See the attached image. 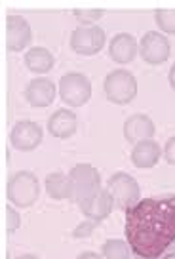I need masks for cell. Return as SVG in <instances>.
Returning <instances> with one entry per match:
<instances>
[{
	"instance_id": "cell-11",
	"label": "cell",
	"mask_w": 175,
	"mask_h": 259,
	"mask_svg": "<svg viewBox=\"0 0 175 259\" xmlns=\"http://www.w3.org/2000/svg\"><path fill=\"white\" fill-rule=\"evenodd\" d=\"M32 38L31 25L25 17L10 16L6 19V46L10 52H21Z\"/></svg>"
},
{
	"instance_id": "cell-10",
	"label": "cell",
	"mask_w": 175,
	"mask_h": 259,
	"mask_svg": "<svg viewBox=\"0 0 175 259\" xmlns=\"http://www.w3.org/2000/svg\"><path fill=\"white\" fill-rule=\"evenodd\" d=\"M80 210L86 215V219L97 221L101 223L103 219H107L114 210V200H112L111 193L107 189H99L92 198H88L84 202H80Z\"/></svg>"
},
{
	"instance_id": "cell-20",
	"label": "cell",
	"mask_w": 175,
	"mask_h": 259,
	"mask_svg": "<svg viewBox=\"0 0 175 259\" xmlns=\"http://www.w3.org/2000/svg\"><path fill=\"white\" fill-rule=\"evenodd\" d=\"M154 19H156V25L162 32L175 34V10L158 8L154 12Z\"/></svg>"
},
{
	"instance_id": "cell-22",
	"label": "cell",
	"mask_w": 175,
	"mask_h": 259,
	"mask_svg": "<svg viewBox=\"0 0 175 259\" xmlns=\"http://www.w3.org/2000/svg\"><path fill=\"white\" fill-rule=\"evenodd\" d=\"M99 225L97 221H92V219H86V221H82L74 231H72V236L74 238H84V236H90L94 231H96V227Z\"/></svg>"
},
{
	"instance_id": "cell-5",
	"label": "cell",
	"mask_w": 175,
	"mask_h": 259,
	"mask_svg": "<svg viewBox=\"0 0 175 259\" xmlns=\"http://www.w3.org/2000/svg\"><path fill=\"white\" fill-rule=\"evenodd\" d=\"M69 178L72 181V202H84L101 189V174L92 164H76Z\"/></svg>"
},
{
	"instance_id": "cell-17",
	"label": "cell",
	"mask_w": 175,
	"mask_h": 259,
	"mask_svg": "<svg viewBox=\"0 0 175 259\" xmlns=\"http://www.w3.org/2000/svg\"><path fill=\"white\" fill-rule=\"evenodd\" d=\"M44 187H46L50 198H56V200H71L72 198V181L69 174H63V171L48 174L44 179Z\"/></svg>"
},
{
	"instance_id": "cell-1",
	"label": "cell",
	"mask_w": 175,
	"mask_h": 259,
	"mask_svg": "<svg viewBox=\"0 0 175 259\" xmlns=\"http://www.w3.org/2000/svg\"><path fill=\"white\" fill-rule=\"evenodd\" d=\"M126 242L139 259H175V194L145 198L126 211Z\"/></svg>"
},
{
	"instance_id": "cell-4",
	"label": "cell",
	"mask_w": 175,
	"mask_h": 259,
	"mask_svg": "<svg viewBox=\"0 0 175 259\" xmlns=\"http://www.w3.org/2000/svg\"><path fill=\"white\" fill-rule=\"evenodd\" d=\"M107 191L111 193L114 206L122 211H127L141 200V189L137 181L126 171H116L109 178Z\"/></svg>"
},
{
	"instance_id": "cell-23",
	"label": "cell",
	"mask_w": 175,
	"mask_h": 259,
	"mask_svg": "<svg viewBox=\"0 0 175 259\" xmlns=\"http://www.w3.org/2000/svg\"><path fill=\"white\" fill-rule=\"evenodd\" d=\"M6 221H8L10 233H16L17 229H19V225H21V218H19V213H17L16 210H12V208L6 210Z\"/></svg>"
},
{
	"instance_id": "cell-12",
	"label": "cell",
	"mask_w": 175,
	"mask_h": 259,
	"mask_svg": "<svg viewBox=\"0 0 175 259\" xmlns=\"http://www.w3.org/2000/svg\"><path fill=\"white\" fill-rule=\"evenodd\" d=\"M56 82L50 78H32L27 88H25V99L29 101L31 107L42 109V107H50L56 99Z\"/></svg>"
},
{
	"instance_id": "cell-13",
	"label": "cell",
	"mask_w": 175,
	"mask_h": 259,
	"mask_svg": "<svg viewBox=\"0 0 175 259\" xmlns=\"http://www.w3.org/2000/svg\"><path fill=\"white\" fill-rule=\"evenodd\" d=\"M154 122L151 116L143 113L132 114L126 122H124V138L129 143H139L145 139H152L154 136Z\"/></svg>"
},
{
	"instance_id": "cell-16",
	"label": "cell",
	"mask_w": 175,
	"mask_h": 259,
	"mask_svg": "<svg viewBox=\"0 0 175 259\" xmlns=\"http://www.w3.org/2000/svg\"><path fill=\"white\" fill-rule=\"evenodd\" d=\"M160 156H162V149L154 139L139 141L132 149V162H134V166L141 168V170H149L152 166H156Z\"/></svg>"
},
{
	"instance_id": "cell-7",
	"label": "cell",
	"mask_w": 175,
	"mask_h": 259,
	"mask_svg": "<svg viewBox=\"0 0 175 259\" xmlns=\"http://www.w3.org/2000/svg\"><path fill=\"white\" fill-rule=\"evenodd\" d=\"M107 34L97 25H80L71 34V48L80 56H96L105 46Z\"/></svg>"
},
{
	"instance_id": "cell-25",
	"label": "cell",
	"mask_w": 175,
	"mask_h": 259,
	"mask_svg": "<svg viewBox=\"0 0 175 259\" xmlns=\"http://www.w3.org/2000/svg\"><path fill=\"white\" fill-rule=\"evenodd\" d=\"M76 259H103L101 253H96V251H84V253H80Z\"/></svg>"
},
{
	"instance_id": "cell-9",
	"label": "cell",
	"mask_w": 175,
	"mask_h": 259,
	"mask_svg": "<svg viewBox=\"0 0 175 259\" xmlns=\"http://www.w3.org/2000/svg\"><path fill=\"white\" fill-rule=\"evenodd\" d=\"M42 138H44V132L40 128V124L32 120H19L12 128L10 143L17 151H34L42 143Z\"/></svg>"
},
{
	"instance_id": "cell-14",
	"label": "cell",
	"mask_w": 175,
	"mask_h": 259,
	"mask_svg": "<svg viewBox=\"0 0 175 259\" xmlns=\"http://www.w3.org/2000/svg\"><path fill=\"white\" fill-rule=\"evenodd\" d=\"M139 44H137L136 36L129 32H118L109 44V56L112 61L116 63H132L136 57Z\"/></svg>"
},
{
	"instance_id": "cell-24",
	"label": "cell",
	"mask_w": 175,
	"mask_h": 259,
	"mask_svg": "<svg viewBox=\"0 0 175 259\" xmlns=\"http://www.w3.org/2000/svg\"><path fill=\"white\" fill-rule=\"evenodd\" d=\"M164 158L175 166V136L167 139L166 145H164Z\"/></svg>"
},
{
	"instance_id": "cell-21",
	"label": "cell",
	"mask_w": 175,
	"mask_h": 259,
	"mask_svg": "<svg viewBox=\"0 0 175 259\" xmlns=\"http://www.w3.org/2000/svg\"><path fill=\"white\" fill-rule=\"evenodd\" d=\"M72 14H74V17L78 19L82 25H94L99 19V17L103 16V10H72Z\"/></svg>"
},
{
	"instance_id": "cell-15",
	"label": "cell",
	"mask_w": 175,
	"mask_h": 259,
	"mask_svg": "<svg viewBox=\"0 0 175 259\" xmlns=\"http://www.w3.org/2000/svg\"><path fill=\"white\" fill-rule=\"evenodd\" d=\"M76 126H78V120L71 109H57L48 120V132L56 139L71 138L76 132Z\"/></svg>"
},
{
	"instance_id": "cell-27",
	"label": "cell",
	"mask_w": 175,
	"mask_h": 259,
	"mask_svg": "<svg viewBox=\"0 0 175 259\" xmlns=\"http://www.w3.org/2000/svg\"><path fill=\"white\" fill-rule=\"evenodd\" d=\"M16 259H38L36 255H32V253H25V255H19V257Z\"/></svg>"
},
{
	"instance_id": "cell-26",
	"label": "cell",
	"mask_w": 175,
	"mask_h": 259,
	"mask_svg": "<svg viewBox=\"0 0 175 259\" xmlns=\"http://www.w3.org/2000/svg\"><path fill=\"white\" fill-rule=\"evenodd\" d=\"M167 80H169V86L175 90V63L171 65V69H169V73H167Z\"/></svg>"
},
{
	"instance_id": "cell-2",
	"label": "cell",
	"mask_w": 175,
	"mask_h": 259,
	"mask_svg": "<svg viewBox=\"0 0 175 259\" xmlns=\"http://www.w3.org/2000/svg\"><path fill=\"white\" fill-rule=\"evenodd\" d=\"M103 92L107 99L116 105H126L134 101L137 96V80L136 76L126 69H116L105 76Z\"/></svg>"
},
{
	"instance_id": "cell-8",
	"label": "cell",
	"mask_w": 175,
	"mask_h": 259,
	"mask_svg": "<svg viewBox=\"0 0 175 259\" xmlns=\"http://www.w3.org/2000/svg\"><path fill=\"white\" fill-rule=\"evenodd\" d=\"M169 40L162 32L149 31L143 34V38L139 42V54L143 57L145 63L149 65H162L169 57Z\"/></svg>"
},
{
	"instance_id": "cell-19",
	"label": "cell",
	"mask_w": 175,
	"mask_h": 259,
	"mask_svg": "<svg viewBox=\"0 0 175 259\" xmlns=\"http://www.w3.org/2000/svg\"><path fill=\"white\" fill-rule=\"evenodd\" d=\"M101 255H103V259H129L132 257V248L126 240L109 238L101 246Z\"/></svg>"
},
{
	"instance_id": "cell-6",
	"label": "cell",
	"mask_w": 175,
	"mask_h": 259,
	"mask_svg": "<svg viewBox=\"0 0 175 259\" xmlns=\"http://www.w3.org/2000/svg\"><path fill=\"white\" fill-rule=\"evenodd\" d=\"M59 97L72 109L86 105L92 97V82L86 74L82 73H69L59 78L57 86Z\"/></svg>"
},
{
	"instance_id": "cell-3",
	"label": "cell",
	"mask_w": 175,
	"mask_h": 259,
	"mask_svg": "<svg viewBox=\"0 0 175 259\" xmlns=\"http://www.w3.org/2000/svg\"><path fill=\"white\" fill-rule=\"evenodd\" d=\"M40 183L32 171H17L8 181V200L17 208H29L38 200Z\"/></svg>"
},
{
	"instance_id": "cell-18",
	"label": "cell",
	"mask_w": 175,
	"mask_h": 259,
	"mask_svg": "<svg viewBox=\"0 0 175 259\" xmlns=\"http://www.w3.org/2000/svg\"><path fill=\"white\" fill-rule=\"evenodd\" d=\"M25 65L29 67V71L36 74L50 73L54 69V56L48 48H42V46H34L29 48L25 54Z\"/></svg>"
}]
</instances>
